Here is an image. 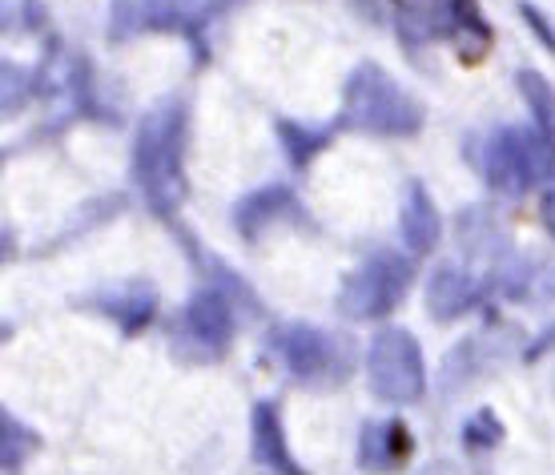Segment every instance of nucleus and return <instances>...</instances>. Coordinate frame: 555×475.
Segmentation results:
<instances>
[{
    "mask_svg": "<svg viewBox=\"0 0 555 475\" xmlns=\"http://www.w3.org/2000/svg\"><path fill=\"white\" fill-rule=\"evenodd\" d=\"M274 355L294 378H319L331 367L334 347L322 331L306 326V322H291V326L274 331Z\"/></svg>",
    "mask_w": 555,
    "mask_h": 475,
    "instance_id": "0eeeda50",
    "label": "nucleus"
},
{
    "mask_svg": "<svg viewBox=\"0 0 555 475\" xmlns=\"http://www.w3.org/2000/svg\"><path fill=\"white\" fill-rule=\"evenodd\" d=\"M250 444H254V460L270 467V472H298L291 448H286V432H282V420H278V407L270 399L254 403L250 411Z\"/></svg>",
    "mask_w": 555,
    "mask_h": 475,
    "instance_id": "1a4fd4ad",
    "label": "nucleus"
},
{
    "mask_svg": "<svg viewBox=\"0 0 555 475\" xmlns=\"http://www.w3.org/2000/svg\"><path fill=\"white\" fill-rule=\"evenodd\" d=\"M500 439H503V427H500V420H495L491 411H479V415H472V420H467V427H463V444H467L472 451H491Z\"/></svg>",
    "mask_w": 555,
    "mask_h": 475,
    "instance_id": "dca6fc26",
    "label": "nucleus"
},
{
    "mask_svg": "<svg viewBox=\"0 0 555 475\" xmlns=\"http://www.w3.org/2000/svg\"><path fill=\"white\" fill-rule=\"evenodd\" d=\"M366 375L378 399L387 403H415L427 387V367H423V347L403 326H383L371 338L366 350Z\"/></svg>",
    "mask_w": 555,
    "mask_h": 475,
    "instance_id": "20e7f679",
    "label": "nucleus"
},
{
    "mask_svg": "<svg viewBox=\"0 0 555 475\" xmlns=\"http://www.w3.org/2000/svg\"><path fill=\"white\" fill-rule=\"evenodd\" d=\"M543 222H547V230L555 234V190L552 194H543Z\"/></svg>",
    "mask_w": 555,
    "mask_h": 475,
    "instance_id": "a211bd4d",
    "label": "nucleus"
},
{
    "mask_svg": "<svg viewBox=\"0 0 555 475\" xmlns=\"http://www.w3.org/2000/svg\"><path fill=\"white\" fill-rule=\"evenodd\" d=\"M291 210H294V190H286V185H266V190L237 202L234 226L246 238H254L258 230H266V226L278 222V218H286Z\"/></svg>",
    "mask_w": 555,
    "mask_h": 475,
    "instance_id": "9b49d317",
    "label": "nucleus"
},
{
    "mask_svg": "<svg viewBox=\"0 0 555 475\" xmlns=\"http://www.w3.org/2000/svg\"><path fill=\"white\" fill-rule=\"evenodd\" d=\"M33 444H37V435H28L13 415H4V467H9V472L21 467L25 455H33V451H28Z\"/></svg>",
    "mask_w": 555,
    "mask_h": 475,
    "instance_id": "f3484780",
    "label": "nucleus"
},
{
    "mask_svg": "<svg viewBox=\"0 0 555 475\" xmlns=\"http://www.w3.org/2000/svg\"><path fill=\"white\" fill-rule=\"evenodd\" d=\"M411 279H415V262L403 258L399 251L371 254V258L347 279L343 298H338V310L362 322L383 319V314H390V310L403 303Z\"/></svg>",
    "mask_w": 555,
    "mask_h": 475,
    "instance_id": "39448f33",
    "label": "nucleus"
},
{
    "mask_svg": "<svg viewBox=\"0 0 555 475\" xmlns=\"http://www.w3.org/2000/svg\"><path fill=\"white\" fill-rule=\"evenodd\" d=\"M411 451V439L399 423H366L359 439V460L362 467H383L390 460H403Z\"/></svg>",
    "mask_w": 555,
    "mask_h": 475,
    "instance_id": "f8f14e48",
    "label": "nucleus"
},
{
    "mask_svg": "<svg viewBox=\"0 0 555 475\" xmlns=\"http://www.w3.org/2000/svg\"><path fill=\"white\" fill-rule=\"evenodd\" d=\"M479 282L467 274V270H459V266H439L427 282V310L435 319H459V314H467V310L479 303Z\"/></svg>",
    "mask_w": 555,
    "mask_h": 475,
    "instance_id": "6e6552de",
    "label": "nucleus"
},
{
    "mask_svg": "<svg viewBox=\"0 0 555 475\" xmlns=\"http://www.w3.org/2000/svg\"><path fill=\"white\" fill-rule=\"evenodd\" d=\"M483 178L491 190L500 194H528L531 185L555 174V141L552 133L535 129H495L487 133L479 145V162Z\"/></svg>",
    "mask_w": 555,
    "mask_h": 475,
    "instance_id": "f03ea898",
    "label": "nucleus"
},
{
    "mask_svg": "<svg viewBox=\"0 0 555 475\" xmlns=\"http://www.w3.org/2000/svg\"><path fill=\"white\" fill-rule=\"evenodd\" d=\"M133 182L157 214H173L185 197V110L169 101L153 110L133 141Z\"/></svg>",
    "mask_w": 555,
    "mask_h": 475,
    "instance_id": "f257e3e1",
    "label": "nucleus"
},
{
    "mask_svg": "<svg viewBox=\"0 0 555 475\" xmlns=\"http://www.w3.org/2000/svg\"><path fill=\"white\" fill-rule=\"evenodd\" d=\"M443 238V218L435 210V202L423 185H411L403 202V242L411 254H430Z\"/></svg>",
    "mask_w": 555,
    "mask_h": 475,
    "instance_id": "9d476101",
    "label": "nucleus"
},
{
    "mask_svg": "<svg viewBox=\"0 0 555 475\" xmlns=\"http://www.w3.org/2000/svg\"><path fill=\"white\" fill-rule=\"evenodd\" d=\"M515 85H519V93H524V101H528L535 126L555 138V89H552V81L535 69H519L515 73Z\"/></svg>",
    "mask_w": 555,
    "mask_h": 475,
    "instance_id": "ddd939ff",
    "label": "nucleus"
},
{
    "mask_svg": "<svg viewBox=\"0 0 555 475\" xmlns=\"http://www.w3.org/2000/svg\"><path fill=\"white\" fill-rule=\"evenodd\" d=\"M98 307L109 310L121 326L138 331V326H145V322L153 319V294L150 291H126V298H121V294H117V298H101Z\"/></svg>",
    "mask_w": 555,
    "mask_h": 475,
    "instance_id": "4468645a",
    "label": "nucleus"
},
{
    "mask_svg": "<svg viewBox=\"0 0 555 475\" xmlns=\"http://www.w3.org/2000/svg\"><path fill=\"white\" fill-rule=\"evenodd\" d=\"M343 117L362 133H387V138H411L423 126V110L406 98L390 73H383L371 61L347 77Z\"/></svg>",
    "mask_w": 555,
    "mask_h": 475,
    "instance_id": "7ed1b4c3",
    "label": "nucleus"
},
{
    "mask_svg": "<svg viewBox=\"0 0 555 475\" xmlns=\"http://www.w3.org/2000/svg\"><path fill=\"white\" fill-rule=\"evenodd\" d=\"M181 331L194 338L209 359L222 355L230 347V338H234V307H230V298L222 291H214V286L194 291V298L181 310Z\"/></svg>",
    "mask_w": 555,
    "mask_h": 475,
    "instance_id": "423d86ee",
    "label": "nucleus"
},
{
    "mask_svg": "<svg viewBox=\"0 0 555 475\" xmlns=\"http://www.w3.org/2000/svg\"><path fill=\"white\" fill-rule=\"evenodd\" d=\"M278 138H282V150H286V157H291L294 166H306V162H310V157L319 154L322 145L331 141V133H319V129L282 121V126H278Z\"/></svg>",
    "mask_w": 555,
    "mask_h": 475,
    "instance_id": "2eb2a0df",
    "label": "nucleus"
}]
</instances>
